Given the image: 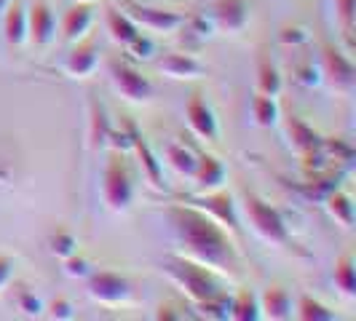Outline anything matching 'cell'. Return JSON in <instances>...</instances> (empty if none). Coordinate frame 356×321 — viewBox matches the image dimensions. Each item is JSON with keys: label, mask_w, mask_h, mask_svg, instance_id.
<instances>
[{"label": "cell", "mask_w": 356, "mask_h": 321, "mask_svg": "<svg viewBox=\"0 0 356 321\" xmlns=\"http://www.w3.org/2000/svg\"><path fill=\"white\" fill-rule=\"evenodd\" d=\"M169 220L177 231L179 241L185 244L191 260L209 265L212 270H231L233 273L238 268V257H236L231 238L217 225L212 214H207L198 206H172Z\"/></svg>", "instance_id": "obj_1"}, {"label": "cell", "mask_w": 356, "mask_h": 321, "mask_svg": "<svg viewBox=\"0 0 356 321\" xmlns=\"http://www.w3.org/2000/svg\"><path fill=\"white\" fill-rule=\"evenodd\" d=\"M166 273L182 286V292L193 300V303L209 313L214 319H225L228 316V297L222 292V286L217 281L212 268L201 265L196 260H185V257H169L166 260Z\"/></svg>", "instance_id": "obj_2"}, {"label": "cell", "mask_w": 356, "mask_h": 321, "mask_svg": "<svg viewBox=\"0 0 356 321\" xmlns=\"http://www.w3.org/2000/svg\"><path fill=\"white\" fill-rule=\"evenodd\" d=\"M102 182H105L102 190H105V201L110 209L121 212V209H126L131 204V198H134V179H131L129 163H126L124 153H118V147L110 153Z\"/></svg>", "instance_id": "obj_3"}, {"label": "cell", "mask_w": 356, "mask_h": 321, "mask_svg": "<svg viewBox=\"0 0 356 321\" xmlns=\"http://www.w3.org/2000/svg\"><path fill=\"white\" fill-rule=\"evenodd\" d=\"M121 11H124L134 24H143L147 30H163V33L175 30V27H179V24L185 22V17L177 14V11L153 8V6H143V3H134V0H124Z\"/></svg>", "instance_id": "obj_4"}, {"label": "cell", "mask_w": 356, "mask_h": 321, "mask_svg": "<svg viewBox=\"0 0 356 321\" xmlns=\"http://www.w3.org/2000/svg\"><path fill=\"white\" fill-rule=\"evenodd\" d=\"M89 295L97 303L118 305V303H126L131 297V284H129V279H124L121 273L99 270V273H94L89 279Z\"/></svg>", "instance_id": "obj_5"}, {"label": "cell", "mask_w": 356, "mask_h": 321, "mask_svg": "<svg viewBox=\"0 0 356 321\" xmlns=\"http://www.w3.org/2000/svg\"><path fill=\"white\" fill-rule=\"evenodd\" d=\"M247 212H250L252 225L257 228L260 236H266L268 241H279V244H284L286 225H284V220H282V214L276 212L270 204L260 201L257 196H247Z\"/></svg>", "instance_id": "obj_6"}, {"label": "cell", "mask_w": 356, "mask_h": 321, "mask_svg": "<svg viewBox=\"0 0 356 321\" xmlns=\"http://www.w3.org/2000/svg\"><path fill=\"white\" fill-rule=\"evenodd\" d=\"M110 75H113V83L118 86V91L124 94L126 99L140 102V99H147L153 94L150 81L140 70H134L131 65H126V62H110Z\"/></svg>", "instance_id": "obj_7"}, {"label": "cell", "mask_w": 356, "mask_h": 321, "mask_svg": "<svg viewBox=\"0 0 356 321\" xmlns=\"http://www.w3.org/2000/svg\"><path fill=\"white\" fill-rule=\"evenodd\" d=\"M185 115H188V124H191V129L196 131L201 140H209V142H214V140H217V121H214L212 107L207 105V99H204L198 91H193V94H191L188 107H185Z\"/></svg>", "instance_id": "obj_8"}, {"label": "cell", "mask_w": 356, "mask_h": 321, "mask_svg": "<svg viewBox=\"0 0 356 321\" xmlns=\"http://www.w3.org/2000/svg\"><path fill=\"white\" fill-rule=\"evenodd\" d=\"M56 22H54V11L46 0H35L27 11V38L35 46H46L54 38Z\"/></svg>", "instance_id": "obj_9"}, {"label": "cell", "mask_w": 356, "mask_h": 321, "mask_svg": "<svg viewBox=\"0 0 356 321\" xmlns=\"http://www.w3.org/2000/svg\"><path fill=\"white\" fill-rule=\"evenodd\" d=\"M321 62H324V72L332 78V83L340 89H348L354 83V65L346 54H340L335 46L324 43L321 46Z\"/></svg>", "instance_id": "obj_10"}, {"label": "cell", "mask_w": 356, "mask_h": 321, "mask_svg": "<svg viewBox=\"0 0 356 321\" xmlns=\"http://www.w3.org/2000/svg\"><path fill=\"white\" fill-rule=\"evenodd\" d=\"M159 70L169 78H179V81H191V78H201L207 75V67L193 59L191 54H166L159 62Z\"/></svg>", "instance_id": "obj_11"}, {"label": "cell", "mask_w": 356, "mask_h": 321, "mask_svg": "<svg viewBox=\"0 0 356 321\" xmlns=\"http://www.w3.org/2000/svg\"><path fill=\"white\" fill-rule=\"evenodd\" d=\"M91 19H94V14H91L89 3H75V6H70L65 11V17H62V40H67V43L81 40V38L89 33Z\"/></svg>", "instance_id": "obj_12"}, {"label": "cell", "mask_w": 356, "mask_h": 321, "mask_svg": "<svg viewBox=\"0 0 356 321\" xmlns=\"http://www.w3.org/2000/svg\"><path fill=\"white\" fill-rule=\"evenodd\" d=\"M214 22L225 30H241L250 19V6L247 0H217L212 8Z\"/></svg>", "instance_id": "obj_13"}, {"label": "cell", "mask_w": 356, "mask_h": 321, "mask_svg": "<svg viewBox=\"0 0 356 321\" xmlns=\"http://www.w3.org/2000/svg\"><path fill=\"white\" fill-rule=\"evenodd\" d=\"M198 209H207L217 222H225L233 233H238V217L233 212V198L228 193H209V196L198 198Z\"/></svg>", "instance_id": "obj_14"}, {"label": "cell", "mask_w": 356, "mask_h": 321, "mask_svg": "<svg viewBox=\"0 0 356 321\" xmlns=\"http://www.w3.org/2000/svg\"><path fill=\"white\" fill-rule=\"evenodd\" d=\"M94 67H97V43L94 40H78V46L65 59V70L70 75L83 78V75L94 72Z\"/></svg>", "instance_id": "obj_15"}, {"label": "cell", "mask_w": 356, "mask_h": 321, "mask_svg": "<svg viewBox=\"0 0 356 321\" xmlns=\"http://www.w3.org/2000/svg\"><path fill=\"white\" fill-rule=\"evenodd\" d=\"M3 33L11 46H22L27 40V11L22 6V0H11L3 17Z\"/></svg>", "instance_id": "obj_16"}, {"label": "cell", "mask_w": 356, "mask_h": 321, "mask_svg": "<svg viewBox=\"0 0 356 321\" xmlns=\"http://www.w3.org/2000/svg\"><path fill=\"white\" fill-rule=\"evenodd\" d=\"M129 129V145L137 150V156L143 158V166H145V172H147V177H150V182L156 185V188H163V179H161V166H159V160H156V156H153V150L147 147V142L143 140V134L134 129V124H129L126 126Z\"/></svg>", "instance_id": "obj_17"}, {"label": "cell", "mask_w": 356, "mask_h": 321, "mask_svg": "<svg viewBox=\"0 0 356 321\" xmlns=\"http://www.w3.org/2000/svg\"><path fill=\"white\" fill-rule=\"evenodd\" d=\"M107 30L113 33V38L121 46H129L134 38L140 35V24H134L121 8H107Z\"/></svg>", "instance_id": "obj_18"}, {"label": "cell", "mask_w": 356, "mask_h": 321, "mask_svg": "<svg viewBox=\"0 0 356 321\" xmlns=\"http://www.w3.org/2000/svg\"><path fill=\"white\" fill-rule=\"evenodd\" d=\"M260 311H266L268 319H289V316H292V300H289L286 289L270 286L266 295H263Z\"/></svg>", "instance_id": "obj_19"}, {"label": "cell", "mask_w": 356, "mask_h": 321, "mask_svg": "<svg viewBox=\"0 0 356 321\" xmlns=\"http://www.w3.org/2000/svg\"><path fill=\"white\" fill-rule=\"evenodd\" d=\"M225 177V169H222V163L214 158V156H201L196 160V172H193V179L198 182V188H207V190H212L217 188L220 182Z\"/></svg>", "instance_id": "obj_20"}, {"label": "cell", "mask_w": 356, "mask_h": 321, "mask_svg": "<svg viewBox=\"0 0 356 321\" xmlns=\"http://www.w3.org/2000/svg\"><path fill=\"white\" fill-rule=\"evenodd\" d=\"M110 140V121H107L105 107L99 105L97 99H91V129H89V145L91 150L105 147Z\"/></svg>", "instance_id": "obj_21"}, {"label": "cell", "mask_w": 356, "mask_h": 321, "mask_svg": "<svg viewBox=\"0 0 356 321\" xmlns=\"http://www.w3.org/2000/svg\"><path fill=\"white\" fill-rule=\"evenodd\" d=\"M289 137H292V145H295V150H298V153H303V156H314V153H319L321 140L303 124V121H298V118H292V121H289Z\"/></svg>", "instance_id": "obj_22"}, {"label": "cell", "mask_w": 356, "mask_h": 321, "mask_svg": "<svg viewBox=\"0 0 356 321\" xmlns=\"http://www.w3.org/2000/svg\"><path fill=\"white\" fill-rule=\"evenodd\" d=\"M228 316L236 321H257L260 319V300L252 292H241L231 305H228Z\"/></svg>", "instance_id": "obj_23"}, {"label": "cell", "mask_w": 356, "mask_h": 321, "mask_svg": "<svg viewBox=\"0 0 356 321\" xmlns=\"http://www.w3.org/2000/svg\"><path fill=\"white\" fill-rule=\"evenodd\" d=\"M327 209H330V214L338 222H343V228H351L354 225V204H351V198L346 196L343 190L327 193Z\"/></svg>", "instance_id": "obj_24"}, {"label": "cell", "mask_w": 356, "mask_h": 321, "mask_svg": "<svg viewBox=\"0 0 356 321\" xmlns=\"http://www.w3.org/2000/svg\"><path fill=\"white\" fill-rule=\"evenodd\" d=\"M257 89H260V94H268V97H276L279 89H282L279 70L268 56L260 59V67H257Z\"/></svg>", "instance_id": "obj_25"}, {"label": "cell", "mask_w": 356, "mask_h": 321, "mask_svg": "<svg viewBox=\"0 0 356 321\" xmlns=\"http://www.w3.org/2000/svg\"><path fill=\"white\" fill-rule=\"evenodd\" d=\"M298 319H303V321H332L335 319V313H332L327 305H321L319 300H314V297L303 295V297L298 300Z\"/></svg>", "instance_id": "obj_26"}, {"label": "cell", "mask_w": 356, "mask_h": 321, "mask_svg": "<svg viewBox=\"0 0 356 321\" xmlns=\"http://www.w3.org/2000/svg\"><path fill=\"white\" fill-rule=\"evenodd\" d=\"M252 110H254V121L260 126H273L276 124V115H279V110H276V102H273V97H268V94H257L254 99H252Z\"/></svg>", "instance_id": "obj_27"}, {"label": "cell", "mask_w": 356, "mask_h": 321, "mask_svg": "<svg viewBox=\"0 0 356 321\" xmlns=\"http://www.w3.org/2000/svg\"><path fill=\"white\" fill-rule=\"evenodd\" d=\"M335 284L346 292V295H354L356 292V268H354V260L346 254V257H340L338 265H335Z\"/></svg>", "instance_id": "obj_28"}, {"label": "cell", "mask_w": 356, "mask_h": 321, "mask_svg": "<svg viewBox=\"0 0 356 321\" xmlns=\"http://www.w3.org/2000/svg\"><path fill=\"white\" fill-rule=\"evenodd\" d=\"M166 156L172 160V166L177 169L179 174H191L193 177V172H196V156L191 153V150H185V147H179V145H169V150H166Z\"/></svg>", "instance_id": "obj_29"}, {"label": "cell", "mask_w": 356, "mask_h": 321, "mask_svg": "<svg viewBox=\"0 0 356 321\" xmlns=\"http://www.w3.org/2000/svg\"><path fill=\"white\" fill-rule=\"evenodd\" d=\"M335 8H338L340 24H343V33L348 46H354V14H356V0H335Z\"/></svg>", "instance_id": "obj_30"}, {"label": "cell", "mask_w": 356, "mask_h": 321, "mask_svg": "<svg viewBox=\"0 0 356 321\" xmlns=\"http://www.w3.org/2000/svg\"><path fill=\"white\" fill-rule=\"evenodd\" d=\"M51 244H54V247H51L54 254H59V257H65V260H67L70 254H75V247H78V244H75V238H72L70 233H65V231L56 233Z\"/></svg>", "instance_id": "obj_31"}, {"label": "cell", "mask_w": 356, "mask_h": 321, "mask_svg": "<svg viewBox=\"0 0 356 321\" xmlns=\"http://www.w3.org/2000/svg\"><path fill=\"white\" fill-rule=\"evenodd\" d=\"M126 49H129V54H134L137 59H150V56H153V40H150V38H145L143 33H140V35L134 38Z\"/></svg>", "instance_id": "obj_32"}, {"label": "cell", "mask_w": 356, "mask_h": 321, "mask_svg": "<svg viewBox=\"0 0 356 321\" xmlns=\"http://www.w3.org/2000/svg\"><path fill=\"white\" fill-rule=\"evenodd\" d=\"M279 38H282V43H303V40H308V35L300 27H284Z\"/></svg>", "instance_id": "obj_33"}, {"label": "cell", "mask_w": 356, "mask_h": 321, "mask_svg": "<svg viewBox=\"0 0 356 321\" xmlns=\"http://www.w3.org/2000/svg\"><path fill=\"white\" fill-rule=\"evenodd\" d=\"M51 316L54 319H72V308L67 300H54L51 303Z\"/></svg>", "instance_id": "obj_34"}, {"label": "cell", "mask_w": 356, "mask_h": 321, "mask_svg": "<svg viewBox=\"0 0 356 321\" xmlns=\"http://www.w3.org/2000/svg\"><path fill=\"white\" fill-rule=\"evenodd\" d=\"M11 270H14V260H11L8 254H0V286L8 284V279H11Z\"/></svg>", "instance_id": "obj_35"}, {"label": "cell", "mask_w": 356, "mask_h": 321, "mask_svg": "<svg viewBox=\"0 0 356 321\" xmlns=\"http://www.w3.org/2000/svg\"><path fill=\"white\" fill-rule=\"evenodd\" d=\"M67 273L70 276H86L89 270H86V260H78L75 254H70L67 257Z\"/></svg>", "instance_id": "obj_36"}, {"label": "cell", "mask_w": 356, "mask_h": 321, "mask_svg": "<svg viewBox=\"0 0 356 321\" xmlns=\"http://www.w3.org/2000/svg\"><path fill=\"white\" fill-rule=\"evenodd\" d=\"M78 3H91V0H78Z\"/></svg>", "instance_id": "obj_37"}]
</instances>
